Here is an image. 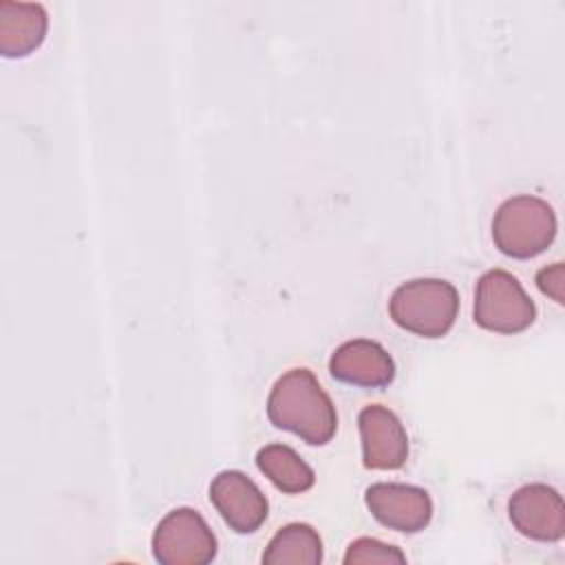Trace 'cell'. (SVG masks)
I'll use <instances>...</instances> for the list:
<instances>
[{
  "label": "cell",
  "instance_id": "cell-1",
  "mask_svg": "<svg viewBox=\"0 0 565 565\" xmlns=\"http://www.w3.org/2000/svg\"><path fill=\"white\" fill-rule=\"evenodd\" d=\"M267 417L309 446H324L338 430V413L313 371L296 366L285 371L267 395Z\"/></svg>",
  "mask_w": 565,
  "mask_h": 565
},
{
  "label": "cell",
  "instance_id": "cell-2",
  "mask_svg": "<svg viewBox=\"0 0 565 565\" xmlns=\"http://www.w3.org/2000/svg\"><path fill=\"white\" fill-rule=\"evenodd\" d=\"M388 316L399 329L437 340L452 329L459 316V294L444 278H413L391 294Z\"/></svg>",
  "mask_w": 565,
  "mask_h": 565
},
{
  "label": "cell",
  "instance_id": "cell-3",
  "mask_svg": "<svg viewBox=\"0 0 565 565\" xmlns=\"http://www.w3.org/2000/svg\"><path fill=\"white\" fill-rule=\"evenodd\" d=\"M558 221L554 207L534 194L505 199L492 216L494 247L516 260L543 254L556 238Z\"/></svg>",
  "mask_w": 565,
  "mask_h": 565
},
{
  "label": "cell",
  "instance_id": "cell-4",
  "mask_svg": "<svg viewBox=\"0 0 565 565\" xmlns=\"http://www.w3.org/2000/svg\"><path fill=\"white\" fill-rule=\"evenodd\" d=\"M475 322L492 333H521L536 320V305L516 276L505 269H488L475 287Z\"/></svg>",
  "mask_w": 565,
  "mask_h": 565
},
{
  "label": "cell",
  "instance_id": "cell-5",
  "mask_svg": "<svg viewBox=\"0 0 565 565\" xmlns=\"http://www.w3.org/2000/svg\"><path fill=\"white\" fill-rule=\"evenodd\" d=\"M152 556L161 565H207L216 558L218 541L194 508L170 510L152 532Z\"/></svg>",
  "mask_w": 565,
  "mask_h": 565
},
{
  "label": "cell",
  "instance_id": "cell-6",
  "mask_svg": "<svg viewBox=\"0 0 565 565\" xmlns=\"http://www.w3.org/2000/svg\"><path fill=\"white\" fill-rule=\"evenodd\" d=\"M364 503L380 525L404 534L422 532L433 519L430 494L424 488L411 483H371L364 490Z\"/></svg>",
  "mask_w": 565,
  "mask_h": 565
},
{
  "label": "cell",
  "instance_id": "cell-7",
  "mask_svg": "<svg viewBox=\"0 0 565 565\" xmlns=\"http://www.w3.org/2000/svg\"><path fill=\"white\" fill-rule=\"evenodd\" d=\"M508 516L514 530L539 543H556L565 534V505L556 488L525 483L508 501Z\"/></svg>",
  "mask_w": 565,
  "mask_h": 565
},
{
  "label": "cell",
  "instance_id": "cell-8",
  "mask_svg": "<svg viewBox=\"0 0 565 565\" xmlns=\"http://www.w3.org/2000/svg\"><path fill=\"white\" fill-rule=\"evenodd\" d=\"M210 501L236 534L256 532L269 514L267 497L241 470H221L210 483Z\"/></svg>",
  "mask_w": 565,
  "mask_h": 565
},
{
  "label": "cell",
  "instance_id": "cell-9",
  "mask_svg": "<svg viewBox=\"0 0 565 565\" xmlns=\"http://www.w3.org/2000/svg\"><path fill=\"white\" fill-rule=\"evenodd\" d=\"M362 463L369 470H397L408 459V435L402 419L382 404H369L358 413Z\"/></svg>",
  "mask_w": 565,
  "mask_h": 565
},
{
  "label": "cell",
  "instance_id": "cell-10",
  "mask_svg": "<svg viewBox=\"0 0 565 565\" xmlns=\"http://www.w3.org/2000/svg\"><path fill=\"white\" fill-rule=\"evenodd\" d=\"M329 373L342 384L382 388L395 377V360L380 342L353 338L335 347L329 358Z\"/></svg>",
  "mask_w": 565,
  "mask_h": 565
},
{
  "label": "cell",
  "instance_id": "cell-11",
  "mask_svg": "<svg viewBox=\"0 0 565 565\" xmlns=\"http://www.w3.org/2000/svg\"><path fill=\"white\" fill-rule=\"evenodd\" d=\"M49 15L40 2L0 0V53L4 57H26L46 35Z\"/></svg>",
  "mask_w": 565,
  "mask_h": 565
},
{
  "label": "cell",
  "instance_id": "cell-12",
  "mask_svg": "<svg viewBox=\"0 0 565 565\" xmlns=\"http://www.w3.org/2000/svg\"><path fill=\"white\" fill-rule=\"evenodd\" d=\"M258 470L285 494H300L313 488V468L287 444H267L256 452Z\"/></svg>",
  "mask_w": 565,
  "mask_h": 565
},
{
  "label": "cell",
  "instance_id": "cell-13",
  "mask_svg": "<svg viewBox=\"0 0 565 565\" xmlns=\"http://www.w3.org/2000/svg\"><path fill=\"white\" fill-rule=\"evenodd\" d=\"M322 556L320 534L309 523H289L271 536L260 561L265 565H318Z\"/></svg>",
  "mask_w": 565,
  "mask_h": 565
},
{
  "label": "cell",
  "instance_id": "cell-14",
  "mask_svg": "<svg viewBox=\"0 0 565 565\" xmlns=\"http://www.w3.org/2000/svg\"><path fill=\"white\" fill-rule=\"evenodd\" d=\"M362 563H406V554L380 539L360 536L349 543L344 554V565H362Z\"/></svg>",
  "mask_w": 565,
  "mask_h": 565
},
{
  "label": "cell",
  "instance_id": "cell-15",
  "mask_svg": "<svg viewBox=\"0 0 565 565\" xmlns=\"http://www.w3.org/2000/svg\"><path fill=\"white\" fill-rule=\"evenodd\" d=\"M563 285H565V269H563V263H554V265H547V267L539 269V274H536V287L541 289V294L550 296V298H552L554 302H558V305L565 302Z\"/></svg>",
  "mask_w": 565,
  "mask_h": 565
}]
</instances>
